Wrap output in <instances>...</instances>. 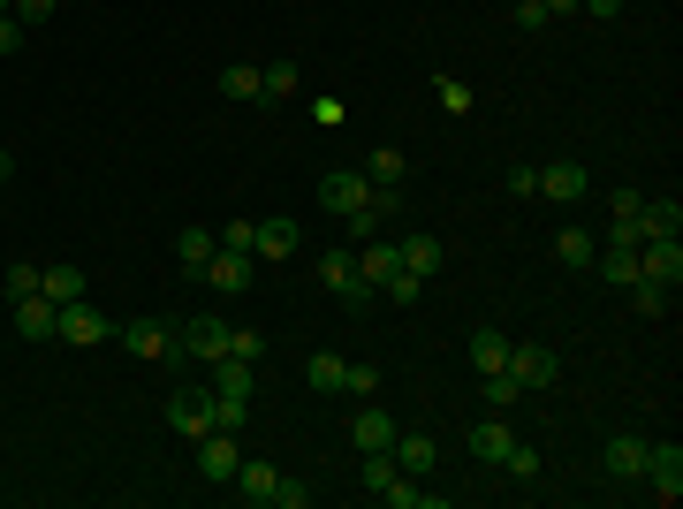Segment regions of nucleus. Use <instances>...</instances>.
Masks as SVG:
<instances>
[{"instance_id":"obj_33","label":"nucleus","mask_w":683,"mask_h":509,"mask_svg":"<svg viewBox=\"0 0 683 509\" xmlns=\"http://www.w3.org/2000/svg\"><path fill=\"white\" fill-rule=\"evenodd\" d=\"M0 290H8V304H16V297H39V266H31V258H8Z\"/></svg>"},{"instance_id":"obj_48","label":"nucleus","mask_w":683,"mask_h":509,"mask_svg":"<svg viewBox=\"0 0 683 509\" xmlns=\"http://www.w3.org/2000/svg\"><path fill=\"white\" fill-rule=\"evenodd\" d=\"M23 39H31V31H23L16 16H0V53H23Z\"/></svg>"},{"instance_id":"obj_10","label":"nucleus","mask_w":683,"mask_h":509,"mask_svg":"<svg viewBox=\"0 0 683 509\" xmlns=\"http://www.w3.org/2000/svg\"><path fill=\"white\" fill-rule=\"evenodd\" d=\"M115 335V320H107V312H99V304H61V342H77V350H91V342H107Z\"/></svg>"},{"instance_id":"obj_26","label":"nucleus","mask_w":683,"mask_h":509,"mask_svg":"<svg viewBox=\"0 0 683 509\" xmlns=\"http://www.w3.org/2000/svg\"><path fill=\"white\" fill-rule=\"evenodd\" d=\"M214 252H220L214 228H182V236H175V258H182V274H198V266H206Z\"/></svg>"},{"instance_id":"obj_7","label":"nucleus","mask_w":683,"mask_h":509,"mask_svg":"<svg viewBox=\"0 0 683 509\" xmlns=\"http://www.w3.org/2000/svg\"><path fill=\"white\" fill-rule=\"evenodd\" d=\"M639 487H653V502H676L683 495V449L676 441H653V449H645V479Z\"/></svg>"},{"instance_id":"obj_47","label":"nucleus","mask_w":683,"mask_h":509,"mask_svg":"<svg viewBox=\"0 0 683 509\" xmlns=\"http://www.w3.org/2000/svg\"><path fill=\"white\" fill-rule=\"evenodd\" d=\"M547 23V0H516V31H540Z\"/></svg>"},{"instance_id":"obj_25","label":"nucleus","mask_w":683,"mask_h":509,"mask_svg":"<svg viewBox=\"0 0 683 509\" xmlns=\"http://www.w3.org/2000/svg\"><path fill=\"white\" fill-rule=\"evenodd\" d=\"M471 365H478V373H502V365H509V335H502V327H478V335H471Z\"/></svg>"},{"instance_id":"obj_2","label":"nucleus","mask_w":683,"mask_h":509,"mask_svg":"<svg viewBox=\"0 0 683 509\" xmlns=\"http://www.w3.org/2000/svg\"><path fill=\"white\" fill-rule=\"evenodd\" d=\"M122 350L129 358H145V365H182V342H175V320H129L122 327Z\"/></svg>"},{"instance_id":"obj_37","label":"nucleus","mask_w":683,"mask_h":509,"mask_svg":"<svg viewBox=\"0 0 683 509\" xmlns=\"http://www.w3.org/2000/svg\"><path fill=\"white\" fill-rule=\"evenodd\" d=\"M373 388H380V365H349L342 373V395H357V403H373Z\"/></svg>"},{"instance_id":"obj_30","label":"nucleus","mask_w":683,"mask_h":509,"mask_svg":"<svg viewBox=\"0 0 683 509\" xmlns=\"http://www.w3.org/2000/svg\"><path fill=\"white\" fill-rule=\"evenodd\" d=\"M669 297H676V290H669V282H653V274H639V282H631V312H645V320H661V312H669Z\"/></svg>"},{"instance_id":"obj_21","label":"nucleus","mask_w":683,"mask_h":509,"mask_svg":"<svg viewBox=\"0 0 683 509\" xmlns=\"http://www.w3.org/2000/svg\"><path fill=\"white\" fill-rule=\"evenodd\" d=\"M297 221H258V236H251V258H297Z\"/></svg>"},{"instance_id":"obj_27","label":"nucleus","mask_w":683,"mask_h":509,"mask_svg":"<svg viewBox=\"0 0 683 509\" xmlns=\"http://www.w3.org/2000/svg\"><path fill=\"white\" fill-rule=\"evenodd\" d=\"M441 244H433V236H403V266H410V274H418V282H433V274H441Z\"/></svg>"},{"instance_id":"obj_4","label":"nucleus","mask_w":683,"mask_h":509,"mask_svg":"<svg viewBox=\"0 0 683 509\" xmlns=\"http://www.w3.org/2000/svg\"><path fill=\"white\" fill-rule=\"evenodd\" d=\"M319 206L335 213V221L365 213V206H373V183H365V168H335V175H319Z\"/></svg>"},{"instance_id":"obj_8","label":"nucleus","mask_w":683,"mask_h":509,"mask_svg":"<svg viewBox=\"0 0 683 509\" xmlns=\"http://www.w3.org/2000/svg\"><path fill=\"white\" fill-rule=\"evenodd\" d=\"M198 282H206L214 297H236V290H251V252H228V244H220V252L198 266Z\"/></svg>"},{"instance_id":"obj_50","label":"nucleus","mask_w":683,"mask_h":509,"mask_svg":"<svg viewBox=\"0 0 683 509\" xmlns=\"http://www.w3.org/2000/svg\"><path fill=\"white\" fill-rule=\"evenodd\" d=\"M570 8H577V0H547V16H570Z\"/></svg>"},{"instance_id":"obj_42","label":"nucleus","mask_w":683,"mask_h":509,"mask_svg":"<svg viewBox=\"0 0 683 509\" xmlns=\"http://www.w3.org/2000/svg\"><path fill=\"white\" fill-rule=\"evenodd\" d=\"M53 8H61V0H16V8H8V16H16V23H23V31H39L46 16H53Z\"/></svg>"},{"instance_id":"obj_28","label":"nucleus","mask_w":683,"mask_h":509,"mask_svg":"<svg viewBox=\"0 0 683 509\" xmlns=\"http://www.w3.org/2000/svg\"><path fill=\"white\" fill-rule=\"evenodd\" d=\"M342 373H349V358H335V350H319V358L304 365V381L319 388V395H342Z\"/></svg>"},{"instance_id":"obj_46","label":"nucleus","mask_w":683,"mask_h":509,"mask_svg":"<svg viewBox=\"0 0 683 509\" xmlns=\"http://www.w3.org/2000/svg\"><path fill=\"white\" fill-rule=\"evenodd\" d=\"M251 236H258V221H228V228H220V244H228V252H251Z\"/></svg>"},{"instance_id":"obj_49","label":"nucleus","mask_w":683,"mask_h":509,"mask_svg":"<svg viewBox=\"0 0 683 509\" xmlns=\"http://www.w3.org/2000/svg\"><path fill=\"white\" fill-rule=\"evenodd\" d=\"M577 8H585V16H600V23H615V16H623V0H577Z\"/></svg>"},{"instance_id":"obj_52","label":"nucleus","mask_w":683,"mask_h":509,"mask_svg":"<svg viewBox=\"0 0 683 509\" xmlns=\"http://www.w3.org/2000/svg\"><path fill=\"white\" fill-rule=\"evenodd\" d=\"M8 8H16V0H0V16H8Z\"/></svg>"},{"instance_id":"obj_29","label":"nucleus","mask_w":683,"mask_h":509,"mask_svg":"<svg viewBox=\"0 0 683 509\" xmlns=\"http://www.w3.org/2000/svg\"><path fill=\"white\" fill-rule=\"evenodd\" d=\"M593 252H600L593 228H562V236H555V258H562V266H593Z\"/></svg>"},{"instance_id":"obj_34","label":"nucleus","mask_w":683,"mask_h":509,"mask_svg":"<svg viewBox=\"0 0 683 509\" xmlns=\"http://www.w3.org/2000/svg\"><path fill=\"white\" fill-rule=\"evenodd\" d=\"M258 77H266V99H289L297 91V61H258Z\"/></svg>"},{"instance_id":"obj_16","label":"nucleus","mask_w":683,"mask_h":509,"mask_svg":"<svg viewBox=\"0 0 683 509\" xmlns=\"http://www.w3.org/2000/svg\"><path fill=\"white\" fill-rule=\"evenodd\" d=\"M357 266H365V282H373V290H387V282L403 274V244H380V236H365V244H357Z\"/></svg>"},{"instance_id":"obj_40","label":"nucleus","mask_w":683,"mask_h":509,"mask_svg":"<svg viewBox=\"0 0 683 509\" xmlns=\"http://www.w3.org/2000/svg\"><path fill=\"white\" fill-rule=\"evenodd\" d=\"M502 471H509V479H540V449H524V441H509V457H502Z\"/></svg>"},{"instance_id":"obj_12","label":"nucleus","mask_w":683,"mask_h":509,"mask_svg":"<svg viewBox=\"0 0 683 509\" xmlns=\"http://www.w3.org/2000/svg\"><path fill=\"white\" fill-rule=\"evenodd\" d=\"M16 335L23 342H53L61 335V304L53 297H16Z\"/></svg>"},{"instance_id":"obj_23","label":"nucleus","mask_w":683,"mask_h":509,"mask_svg":"<svg viewBox=\"0 0 683 509\" xmlns=\"http://www.w3.org/2000/svg\"><path fill=\"white\" fill-rule=\"evenodd\" d=\"M39 297L77 304V297H85V266H39Z\"/></svg>"},{"instance_id":"obj_35","label":"nucleus","mask_w":683,"mask_h":509,"mask_svg":"<svg viewBox=\"0 0 683 509\" xmlns=\"http://www.w3.org/2000/svg\"><path fill=\"white\" fill-rule=\"evenodd\" d=\"M365 183H403V153H395V145H380V153L365 160Z\"/></svg>"},{"instance_id":"obj_15","label":"nucleus","mask_w":683,"mask_h":509,"mask_svg":"<svg viewBox=\"0 0 683 509\" xmlns=\"http://www.w3.org/2000/svg\"><path fill=\"white\" fill-rule=\"evenodd\" d=\"M509 441H516V425L502 419V411H486V419L471 425V457H478V464H502V457H509Z\"/></svg>"},{"instance_id":"obj_44","label":"nucleus","mask_w":683,"mask_h":509,"mask_svg":"<svg viewBox=\"0 0 683 509\" xmlns=\"http://www.w3.org/2000/svg\"><path fill=\"white\" fill-rule=\"evenodd\" d=\"M274 509H311V487H304V479H281V487H274Z\"/></svg>"},{"instance_id":"obj_18","label":"nucleus","mask_w":683,"mask_h":509,"mask_svg":"<svg viewBox=\"0 0 683 509\" xmlns=\"http://www.w3.org/2000/svg\"><path fill=\"white\" fill-rule=\"evenodd\" d=\"M639 274H653V282H669V290H676V282H683V244H676V236L639 244Z\"/></svg>"},{"instance_id":"obj_22","label":"nucleus","mask_w":683,"mask_h":509,"mask_svg":"<svg viewBox=\"0 0 683 509\" xmlns=\"http://www.w3.org/2000/svg\"><path fill=\"white\" fill-rule=\"evenodd\" d=\"M349 441H357V457H373V449H387V441H395V419H387V411H373V403H365V411L349 419Z\"/></svg>"},{"instance_id":"obj_51","label":"nucleus","mask_w":683,"mask_h":509,"mask_svg":"<svg viewBox=\"0 0 683 509\" xmlns=\"http://www.w3.org/2000/svg\"><path fill=\"white\" fill-rule=\"evenodd\" d=\"M8 175H16V160H8V145H0V183H8Z\"/></svg>"},{"instance_id":"obj_9","label":"nucleus","mask_w":683,"mask_h":509,"mask_svg":"<svg viewBox=\"0 0 683 509\" xmlns=\"http://www.w3.org/2000/svg\"><path fill=\"white\" fill-rule=\"evenodd\" d=\"M387 457H395V471H410V479H426L433 457H441V441L433 433H418V425H395V441H387Z\"/></svg>"},{"instance_id":"obj_39","label":"nucleus","mask_w":683,"mask_h":509,"mask_svg":"<svg viewBox=\"0 0 683 509\" xmlns=\"http://www.w3.org/2000/svg\"><path fill=\"white\" fill-rule=\"evenodd\" d=\"M244 403H251V395H220V388H214V425H220V433L244 425Z\"/></svg>"},{"instance_id":"obj_19","label":"nucleus","mask_w":683,"mask_h":509,"mask_svg":"<svg viewBox=\"0 0 683 509\" xmlns=\"http://www.w3.org/2000/svg\"><path fill=\"white\" fill-rule=\"evenodd\" d=\"M593 266H600L607 290H631V282H639V244H600Z\"/></svg>"},{"instance_id":"obj_20","label":"nucleus","mask_w":683,"mask_h":509,"mask_svg":"<svg viewBox=\"0 0 683 509\" xmlns=\"http://www.w3.org/2000/svg\"><path fill=\"white\" fill-rule=\"evenodd\" d=\"M228 487H236L244 502H274V487H281V471L266 464V457H244V464H236V479H228Z\"/></svg>"},{"instance_id":"obj_1","label":"nucleus","mask_w":683,"mask_h":509,"mask_svg":"<svg viewBox=\"0 0 683 509\" xmlns=\"http://www.w3.org/2000/svg\"><path fill=\"white\" fill-rule=\"evenodd\" d=\"M319 282H327L349 312H365V304L380 297V290L365 282V266H357V252H349V244H327V252H319Z\"/></svg>"},{"instance_id":"obj_17","label":"nucleus","mask_w":683,"mask_h":509,"mask_svg":"<svg viewBox=\"0 0 683 509\" xmlns=\"http://www.w3.org/2000/svg\"><path fill=\"white\" fill-rule=\"evenodd\" d=\"M661 236H683V206L676 198H645L639 206V244H661Z\"/></svg>"},{"instance_id":"obj_45","label":"nucleus","mask_w":683,"mask_h":509,"mask_svg":"<svg viewBox=\"0 0 683 509\" xmlns=\"http://www.w3.org/2000/svg\"><path fill=\"white\" fill-rule=\"evenodd\" d=\"M502 183H509V198H540V168H509Z\"/></svg>"},{"instance_id":"obj_14","label":"nucleus","mask_w":683,"mask_h":509,"mask_svg":"<svg viewBox=\"0 0 683 509\" xmlns=\"http://www.w3.org/2000/svg\"><path fill=\"white\" fill-rule=\"evenodd\" d=\"M540 190H547L555 206H577V198L593 190V175L577 168V160H547V168H540Z\"/></svg>"},{"instance_id":"obj_43","label":"nucleus","mask_w":683,"mask_h":509,"mask_svg":"<svg viewBox=\"0 0 683 509\" xmlns=\"http://www.w3.org/2000/svg\"><path fill=\"white\" fill-rule=\"evenodd\" d=\"M418 290H426V282H418V274H410V266H403V274H395V282H387L380 297H387V304H418Z\"/></svg>"},{"instance_id":"obj_6","label":"nucleus","mask_w":683,"mask_h":509,"mask_svg":"<svg viewBox=\"0 0 683 509\" xmlns=\"http://www.w3.org/2000/svg\"><path fill=\"white\" fill-rule=\"evenodd\" d=\"M175 342H182V358L214 365L220 350H228V320H220V312H198V320H175Z\"/></svg>"},{"instance_id":"obj_24","label":"nucleus","mask_w":683,"mask_h":509,"mask_svg":"<svg viewBox=\"0 0 683 509\" xmlns=\"http://www.w3.org/2000/svg\"><path fill=\"white\" fill-rule=\"evenodd\" d=\"M220 91H228V99H244V107H251V99H266L258 61H228V69H220Z\"/></svg>"},{"instance_id":"obj_36","label":"nucleus","mask_w":683,"mask_h":509,"mask_svg":"<svg viewBox=\"0 0 683 509\" xmlns=\"http://www.w3.org/2000/svg\"><path fill=\"white\" fill-rule=\"evenodd\" d=\"M228 358L258 365V358H266V335H258V327H228Z\"/></svg>"},{"instance_id":"obj_41","label":"nucleus","mask_w":683,"mask_h":509,"mask_svg":"<svg viewBox=\"0 0 683 509\" xmlns=\"http://www.w3.org/2000/svg\"><path fill=\"white\" fill-rule=\"evenodd\" d=\"M433 99H441L448 115H464V107H471V85H464V77H441V85H433Z\"/></svg>"},{"instance_id":"obj_31","label":"nucleus","mask_w":683,"mask_h":509,"mask_svg":"<svg viewBox=\"0 0 683 509\" xmlns=\"http://www.w3.org/2000/svg\"><path fill=\"white\" fill-rule=\"evenodd\" d=\"M380 502H387V509H426L433 495H426V487H418V479H410V471H395V479H387V487H380Z\"/></svg>"},{"instance_id":"obj_5","label":"nucleus","mask_w":683,"mask_h":509,"mask_svg":"<svg viewBox=\"0 0 683 509\" xmlns=\"http://www.w3.org/2000/svg\"><path fill=\"white\" fill-rule=\"evenodd\" d=\"M168 425L182 441H206L214 433V388H175L168 395Z\"/></svg>"},{"instance_id":"obj_3","label":"nucleus","mask_w":683,"mask_h":509,"mask_svg":"<svg viewBox=\"0 0 683 509\" xmlns=\"http://www.w3.org/2000/svg\"><path fill=\"white\" fill-rule=\"evenodd\" d=\"M502 373H509L516 388H524V395H540V388H555V350H547V342H509V365H502Z\"/></svg>"},{"instance_id":"obj_11","label":"nucleus","mask_w":683,"mask_h":509,"mask_svg":"<svg viewBox=\"0 0 683 509\" xmlns=\"http://www.w3.org/2000/svg\"><path fill=\"white\" fill-rule=\"evenodd\" d=\"M190 449H198V471H206V479H214V487H228V479H236V464H244V449H236V433H206V441H190Z\"/></svg>"},{"instance_id":"obj_38","label":"nucleus","mask_w":683,"mask_h":509,"mask_svg":"<svg viewBox=\"0 0 683 509\" xmlns=\"http://www.w3.org/2000/svg\"><path fill=\"white\" fill-rule=\"evenodd\" d=\"M478 381H486V411H509L516 395H524V388H516L509 373H478Z\"/></svg>"},{"instance_id":"obj_32","label":"nucleus","mask_w":683,"mask_h":509,"mask_svg":"<svg viewBox=\"0 0 683 509\" xmlns=\"http://www.w3.org/2000/svg\"><path fill=\"white\" fill-rule=\"evenodd\" d=\"M214 388H220V395H251V365L220 350V358H214Z\"/></svg>"},{"instance_id":"obj_13","label":"nucleus","mask_w":683,"mask_h":509,"mask_svg":"<svg viewBox=\"0 0 683 509\" xmlns=\"http://www.w3.org/2000/svg\"><path fill=\"white\" fill-rule=\"evenodd\" d=\"M645 449H653L645 433H615V441H607V479L639 487V479H645Z\"/></svg>"}]
</instances>
